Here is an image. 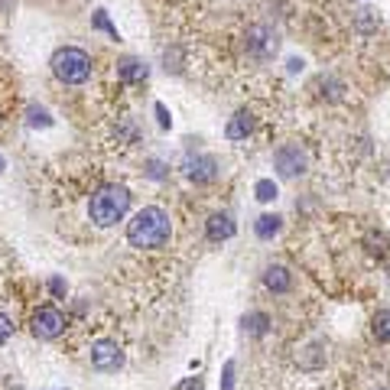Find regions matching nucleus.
Wrapping results in <instances>:
<instances>
[{
	"instance_id": "obj_1",
	"label": "nucleus",
	"mask_w": 390,
	"mask_h": 390,
	"mask_svg": "<svg viewBox=\"0 0 390 390\" xmlns=\"http://www.w3.org/2000/svg\"><path fill=\"white\" fill-rule=\"evenodd\" d=\"M170 231H172L170 215L163 212V208H156V205H150V208H140L130 218L127 241L134 247H163L170 241Z\"/></svg>"
},
{
	"instance_id": "obj_2",
	"label": "nucleus",
	"mask_w": 390,
	"mask_h": 390,
	"mask_svg": "<svg viewBox=\"0 0 390 390\" xmlns=\"http://www.w3.org/2000/svg\"><path fill=\"white\" fill-rule=\"evenodd\" d=\"M130 208V192L124 186H101L98 192L92 195V205H88V215L98 228H111V225H118Z\"/></svg>"
},
{
	"instance_id": "obj_20",
	"label": "nucleus",
	"mask_w": 390,
	"mask_h": 390,
	"mask_svg": "<svg viewBox=\"0 0 390 390\" xmlns=\"http://www.w3.org/2000/svg\"><path fill=\"white\" fill-rule=\"evenodd\" d=\"M377 26H381V20L374 17L371 10H361V13H358V30H377Z\"/></svg>"
},
{
	"instance_id": "obj_9",
	"label": "nucleus",
	"mask_w": 390,
	"mask_h": 390,
	"mask_svg": "<svg viewBox=\"0 0 390 390\" xmlns=\"http://www.w3.org/2000/svg\"><path fill=\"white\" fill-rule=\"evenodd\" d=\"M205 231H208V238H212V241H228V238H234V221H231V215L218 212V215L208 218Z\"/></svg>"
},
{
	"instance_id": "obj_18",
	"label": "nucleus",
	"mask_w": 390,
	"mask_h": 390,
	"mask_svg": "<svg viewBox=\"0 0 390 390\" xmlns=\"http://www.w3.org/2000/svg\"><path fill=\"white\" fill-rule=\"evenodd\" d=\"M267 325H270V319L263 313H254V315H247L244 319V329H251L254 335H267Z\"/></svg>"
},
{
	"instance_id": "obj_22",
	"label": "nucleus",
	"mask_w": 390,
	"mask_h": 390,
	"mask_svg": "<svg viewBox=\"0 0 390 390\" xmlns=\"http://www.w3.org/2000/svg\"><path fill=\"white\" fill-rule=\"evenodd\" d=\"M13 335V322H10L7 315L0 313V345H7V339Z\"/></svg>"
},
{
	"instance_id": "obj_4",
	"label": "nucleus",
	"mask_w": 390,
	"mask_h": 390,
	"mask_svg": "<svg viewBox=\"0 0 390 390\" xmlns=\"http://www.w3.org/2000/svg\"><path fill=\"white\" fill-rule=\"evenodd\" d=\"M62 332H65V315L59 313V309H52V306H46V309H39V313L33 315V335L36 339H59Z\"/></svg>"
},
{
	"instance_id": "obj_10",
	"label": "nucleus",
	"mask_w": 390,
	"mask_h": 390,
	"mask_svg": "<svg viewBox=\"0 0 390 390\" xmlns=\"http://www.w3.org/2000/svg\"><path fill=\"white\" fill-rule=\"evenodd\" d=\"M215 176H218V163L212 156H202V160L189 163V179L192 182H212Z\"/></svg>"
},
{
	"instance_id": "obj_15",
	"label": "nucleus",
	"mask_w": 390,
	"mask_h": 390,
	"mask_svg": "<svg viewBox=\"0 0 390 390\" xmlns=\"http://www.w3.org/2000/svg\"><path fill=\"white\" fill-rule=\"evenodd\" d=\"M254 195L260 199V202H273V199L280 195V189H277V182H273V179H257Z\"/></svg>"
},
{
	"instance_id": "obj_26",
	"label": "nucleus",
	"mask_w": 390,
	"mask_h": 390,
	"mask_svg": "<svg viewBox=\"0 0 390 390\" xmlns=\"http://www.w3.org/2000/svg\"><path fill=\"white\" fill-rule=\"evenodd\" d=\"M0 172H4V156H0Z\"/></svg>"
},
{
	"instance_id": "obj_13",
	"label": "nucleus",
	"mask_w": 390,
	"mask_h": 390,
	"mask_svg": "<svg viewBox=\"0 0 390 390\" xmlns=\"http://www.w3.org/2000/svg\"><path fill=\"white\" fill-rule=\"evenodd\" d=\"M280 215H260L257 218V225H254V231H257V238H263V241H270L277 231H280Z\"/></svg>"
},
{
	"instance_id": "obj_16",
	"label": "nucleus",
	"mask_w": 390,
	"mask_h": 390,
	"mask_svg": "<svg viewBox=\"0 0 390 390\" xmlns=\"http://www.w3.org/2000/svg\"><path fill=\"white\" fill-rule=\"evenodd\" d=\"M92 23H94V30H104V33H108L111 39H120V36H118V26L111 23V20H108V13H104V10H94Z\"/></svg>"
},
{
	"instance_id": "obj_5",
	"label": "nucleus",
	"mask_w": 390,
	"mask_h": 390,
	"mask_svg": "<svg viewBox=\"0 0 390 390\" xmlns=\"http://www.w3.org/2000/svg\"><path fill=\"white\" fill-rule=\"evenodd\" d=\"M92 367H94V371H104V374L124 367V351H120L118 341H108V339L94 341V348H92Z\"/></svg>"
},
{
	"instance_id": "obj_19",
	"label": "nucleus",
	"mask_w": 390,
	"mask_h": 390,
	"mask_svg": "<svg viewBox=\"0 0 390 390\" xmlns=\"http://www.w3.org/2000/svg\"><path fill=\"white\" fill-rule=\"evenodd\" d=\"M367 251H371V254H377V257L387 254V238H384L381 231H377V234H367Z\"/></svg>"
},
{
	"instance_id": "obj_17",
	"label": "nucleus",
	"mask_w": 390,
	"mask_h": 390,
	"mask_svg": "<svg viewBox=\"0 0 390 390\" xmlns=\"http://www.w3.org/2000/svg\"><path fill=\"white\" fill-rule=\"evenodd\" d=\"M26 124L30 127H49L52 118H49V111H43V108H30L26 111Z\"/></svg>"
},
{
	"instance_id": "obj_7",
	"label": "nucleus",
	"mask_w": 390,
	"mask_h": 390,
	"mask_svg": "<svg viewBox=\"0 0 390 390\" xmlns=\"http://www.w3.org/2000/svg\"><path fill=\"white\" fill-rule=\"evenodd\" d=\"M247 49L254 56H270V52H277V39L267 26H251L247 30Z\"/></svg>"
},
{
	"instance_id": "obj_24",
	"label": "nucleus",
	"mask_w": 390,
	"mask_h": 390,
	"mask_svg": "<svg viewBox=\"0 0 390 390\" xmlns=\"http://www.w3.org/2000/svg\"><path fill=\"white\" fill-rule=\"evenodd\" d=\"M49 289H52V296H65V283H62L59 280V277H52V280H49Z\"/></svg>"
},
{
	"instance_id": "obj_14",
	"label": "nucleus",
	"mask_w": 390,
	"mask_h": 390,
	"mask_svg": "<svg viewBox=\"0 0 390 390\" xmlns=\"http://www.w3.org/2000/svg\"><path fill=\"white\" fill-rule=\"evenodd\" d=\"M371 332H374V339L377 341H390V309H384V313L374 315Z\"/></svg>"
},
{
	"instance_id": "obj_23",
	"label": "nucleus",
	"mask_w": 390,
	"mask_h": 390,
	"mask_svg": "<svg viewBox=\"0 0 390 390\" xmlns=\"http://www.w3.org/2000/svg\"><path fill=\"white\" fill-rule=\"evenodd\" d=\"M156 118H160V127H163V130L172 124V118H170V111H166V104H160V101H156Z\"/></svg>"
},
{
	"instance_id": "obj_8",
	"label": "nucleus",
	"mask_w": 390,
	"mask_h": 390,
	"mask_svg": "<svg viewBox=\"0 0 390 390\" xmlns=\"http://www.w3.org/2000/svg\"><path fill=\"white\" fill-rule=\"evenodd\" d=\"M251 130H254V114H251V111H238V114L228 120L225 137H228V140H244Z\"/></svg>"
},
{
	"instance_id": "obj_6",
	"label": "nucleus",
	"mask_w": 390,
	"mask_h": 390,
	"mask_svg": "<svg viewBox=\"0 0 390 390\" xmlns=\"http://www.w3.org/2000/svg\"><path fill=\"white\" fill-rule=\"evenodd\" d=\"M273 166H277V172H280L283 179H293V176H299V172H306L309 160H306V153L299 150V146H280V150L273 153Z\"/></svg>"
},
{
	"instance_id": "obj_12",
	"label": "nucleus",
	"mask_w": 390,
	"mask_h": 390,
	"mask_svg": "<svg viewBox=\"0 0 390 390\" xmlns=\"http://www.w3.org/2000/svg\"><path fill=\"white\" fill-rule=\"evenodd\" d=\"M118 75H120V82H144L146 65L137 59H124V62H118Z\"/></svg>"
},
{
	"instance_id": "obj_3",
	"label": "nucleus",
	"mask_w": 390,
	"mask_h": 390,
	"mask_svg": "<svg viewBox=\"0 0 390 390\" xmlns=\"http://www.w3.org/2000/svg\"><path fill=\"white\" fill-rule=\"evenodd\" d=\"M52 75L65 82V85H82L92 75V59H88L85 49H75V46H65L52 56Z\"/></svg>"
},
{
	"instance_id": "obj_21",
	"label": "nucleus",
	"mask_w": 390,
	"mask_h": 390,
	"mask_svg": "<svg viewBox=\"0 0 390 390\" xmlns=\"http://www.w3.org/2000/svg\"><path fill=\"white\" fill-rule=\"evenodd\" d=\"M221 390H234V361L225 365V374H221Z\"/></svg>"
},
{
	"instance_id": "obj_11",
	"label": "nucleus",
	"mask_w": 390,
	"mask_h": 390,
	"mask_svg": "<svg viewBox=\"0 0 390 390\" xmlns=\"http://www.w3.org/2000/svg\"><path fill=\"white\" fill-rule=\"evenodd\" d=\"M263 283H267V289H273V293H287L289 287H293V277H289L287 267H267V273H263Z\"/></svg>"
},
{
	"instance_id": "obj_25",
	"label": "nucleus",
	"mask_w": 390,
	"mask_h": 390,
	"mask_svg": "<svg viewBox=\"0 0 390 390\" xmlns=\"http://www.w3.org/2000/svg\"><path fill=\"white\" fill-rule=\"evenodd\" d=\"M303 68V59H289V72H299Z\"/></svg>"
}]
</instances>
